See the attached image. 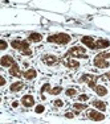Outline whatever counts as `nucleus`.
I'll use <instances>...</instances> for the list:
<instances>
[{
  "mask_svg": "<svg viewBox=\"0 0 110 124\" xmlns=\"http://www.w3.org/2000/svg\"><path fill=\"white\" fill-rule=\"evenodd\" d=\"M81 42L86 45L89 49L92 50H100V49H105L110 45L109 40H103V38H93L90 36H84L81 38Z\"/></svg>",
  "mask_w": 110,
  "mask_h": 124,
  "instance_id": "f257e3e1",
  "label": "nucleus"
},
{
  "mask_svg": "<svg viewBox=\"0 0 110 124\" xmlns=\"http://www.w3.org/2000/svg\"><path fill=\"white\" fill-rule=\"evenodd\" d=\"M11 46H12L13 49L21 52L23 54H25V55H31L32 54V52L29 50V41H25V40H13L12 42H11Z\"/></svg>",
  "mask_w": 110,
  "mask_h": 124,
  "instance_id": "f03ea898",
  "label": "nucleus"
},
{
  "mask_svg": "<svg viewBox=\"0 0 110 124\" xmlns=\"http://www.w3.org/2000/svg\"><path fill=\"white\" fill-rule=\"evenodd\" d=\"M48 42H53V44H58V45H66L70 42V36L66 33H57V34H52L46 38Z\"/></svg>",
  "mask_w": 110,
  "mask_h": 124,
  "instance_id": "7ed1b4c3",
  "label": "nucleus"
},
{
  "mask_svg": "<svg viewBox=\"0 0 110 124\" xmlns=\"http://www.w3.org/2000/svg\"><path fill=\"white\" fill-rule=\"evenodd\" d=\"M66 55H70V57H74V58H88L86 50L82 46H73V48H70L68 50Z\"/></svg>",
  "mask_w": 110,
  "mask_h": 124,
  "instance_id": "20e7f679",
  "label": "nucleus"
},
{
  "mask_svg": "<svg viewBox=\"0 0 110 124\" xmlns=\"http://www.w3.org/2000/svg\"><path fill=\"white\" fill-rule=\"evenodd\" d=\"M98 81V77L96 75H93V74H84L80 78V83H88V86L89 87H92V88H94L96 87V82Z\"/></svg>",
  "mask_w": 110,
  "mask_h": 124,
  "instance_id": "39448f33",
  "label": "nucleus"
},
{
  "mask_svg": "<svg viewBox=\"0 0 110 124\" xmlns=\"http://www.w3.org/2000/svg\"><path fill=\"white\" fill-rule=\"evenodd\" d=\"M88 116H89V119L96 120V122H101V120L105 119V115L101 114V112L97 111V110H89L88 111Z\"/></svg>",
  "mask_w": 110,
  "mask_h": 124,
  "instance_id": "423d86ee",
  "label": "nucleus"
},
{
  "mask_svg": "<svg viewBox=\"0 0 110 124\" xmlns=\"http://www.w3.org/2000/svg\"><path fill=\"white\" fill-rule=\"evenodd\" d=\"M93 63L96 67H98V69H106V67H109V62L106 61L105 58L100 57V55H97V57L94 58Z\"/></svg>",
  "mask_w": 110,
  "mask_h": 124,
  "instance_id": "0eeeda50",
  "label": "nucleus"
},
{
  "mask_svg": "<svg viewBox=\"0 0 110 124\" xmlns=\"http://www.w3.org/2000/svg\"><path fill=\"white\" fill-rule=\"evenodd\" d=\"M15 63H16V62H15V60L11 55H3L1 60H0V65H1L3 67H12Z\"/></svg>",
  "mask_w": 110,
  "mask_h": 124,
  "instance_id": "6e6552de",
  "label": "nucleus"
},
{
  "mask_svg": "<svg viewBox=\"0 0 110 124\" xmlns=\"http://www.w3.org/2000/svg\"><path fill=\"white\" fill-rule=\"evenodd\" d=\"M21 104L24 107H32L35 104V98L32 95H24L21 98Z\"/></svg>",
  "mask_w": 110,
  "mask_h": 124,
  "instance_id": "1a4fd4ad",
  "label": "nucleus"
},
{
  "mask_svg": "<svg viewBox=\"0 0 110 124\" xmlns=\"http://www.w3.org/2000/svg\"><path fill=\"white\" fill-rule=\"evenodd\" d=\"M57 61H58L57 57H55V55H52V54H46V55H44V57H43V62L45 65H48V66L55 65Z\"/></svg>",
  "mask_w": 110,
  "mask_h": 124,
  "instance_id": "9d476101",
  "label": "nucleus"
},
{
  "mask_svg": "<svg viewBox=\"0 0 110 124\" xmlns=\"http://www.w3.org/2000/svg\"><path fill=\"white\" fill-rule=\"evenodd\" d=\"M23 87H24V83H23V82H13V83L11 85L9 90L12 91V93H19Z\"/></svg>",
  "mask_w": 110,
  "mask_h": 124,
  "instance_id": "9b49d317",
  "label": "nucleus"
},
{
  "mask_svg": "<svg viewBox=\"0 0 110 124\" xmlns=\"http://www.w3.org/2000/svg\"><path fill=\"white\" fill-rule=\"evenodd\" d=\"M23 75H24L25 79H33V78H36L37 73H36V70H35V69H28L27 71L23 73Z\"/></svg>",
  "mask_w": 110,
  "mask_h": 124,
  "instance_id": "f8f14e48",
  "label": "nucleus"
},
{
  "mask_svg": "<svg viewBox=\"0 0 110 124\" xmlns=\"http://www.w3.org/2000/svg\"><path fill=\"white\" fill-rule=\"evenodd\" d=\"M43 40V36L40 33H31L28 37V41L29 42H40Z\"/></svg>",
  "mask_w": 110,
  "mask_h": 124,
  "instance_id": "ddd939ff",
  "label": "nucleus"
},
{
  "mask_svg": "<svg viewBox=\"0 0 110 124\" xmlns=\"http://www.w3.org/2000/svg\"><path fill=\"white\" fill-rule=\"evenodd\" d=\"M92 104H93L97 110H100V111H105L106 110V104L102 102V100H93Z\"/></svg>",
  "mask_w": 110,
  "mask_h": 124,
  "instance_id": "4468645a",
  "label": "nucleus"
},
{
  "mask_svg": "<svg viewBox=\"0 0 110 124\" xmlns=\"http://www.w3.org/2000/svg\"><path fill=\"white\" fill-rule=\"evenodd\" d=\"M93 90L96 91V94H97V95H100V96H105L106 94H108V88L103 87V86H96Z\"/></svg>",
  "mask_w": 110,
  "mask_h": 124,
  "instance_id": "2eb2a0df",
  "label": "nucleus"
},
{
  "mask_svg": "<svg viewBox=\"0 0 110 124\" xmlns=\"http://www.w3.org/2000/svg\"><path fill=\"white\" fill-rule=\"evenodd\" d=\"M9 74L12 75V77H20L21 74H20V69H19V65L17 63H15L12 67L9 69Z\"/></svg>",
  "mask_w": 110,
  "mask_h": 124,
  "instance_id": "dca6fc26",
  "label": "nucleus"
},
{
  "mask_svg": "<svg viewBox=\"0 0 110 124\" xmlns=\"http://www.w3.org/2000/svg\"><path fill=\"white\" fill-rule=\"evenodd\" d=\"M65 65H66L68 67H70V69H77V67H80V62L76 61V60H69Z\"/></svg>",
  "mask_w": 110,
  "mask_h": 124,
  "instance_id": "f3484780",
  "label": "nucleus"
},
{
  "mask_svg": "<svg viewBox=\"0 0 110 124\" xmlns=\"http://www.w3.org/2000/svg\"><path fill=\"white\" fill-rule=\"evenodd\" d=\"M73 107L76 108L77 111H81V110H86V108H88V104H85V103H74Z\"/></svg>",
  "mask_w": 110,
  "mask_h": 124,
  "instance_id": "a211bd4d",
  "label": "nucleus"
},
{
  "mask_svg": "<svg viewBox=\"0 0 110 124\" xmlns=\"http://www.w3.org/2000/svg\"><path fill=\"white\" fill-rule=\"evenodd\" d=\"M62 91V87H60V86H57V87H55V88H50V90L48 91L49 94H52V95H58Z\"/></svg>",
  "mask_w": 110,
  "mask_h": 124,
  "instance_id": "6ab92c4d",
  "label": "nucleus"
},
{
  "mask_svg": "<svg viewBox=\"0 0 110 124\" xmlns=\"http://www.w3.org/2000/svg\"><path fill=\"white\" fill-rule=\"evenodd\" d=\"M65 94H66L68 96H74L77 94V90H76V88H68Z\"/></svg>",
  "mask_w": 110,
  "mask_h": 124,
  "instance_id": "aec40b11",
  "label": "nucleus"
},
{
  "mask_svg": "<svg viewBox=\"0 0 110 124\" xmlns=\"http://www.w3.org/2000/svg\"><path fill=\"white\" fill-rule=\"evenodd\" d=\"M44 110H45V107H44L43 104H38L36 108H35V111H36V114H43Z\"/></svg>",
  "mask_w": 110,
  "mask_h": 124,
  "instance_id": "412c9836",
  "label": "nucleus"
},
{
  "mask_svg": "<svg viewBox=\"0 0 110 124\" xmlns=\"http://www.w3.org/2000/svg\"><path fill=\"white\" fill-rule=\"evenodd\" d=\"M98 55L102 57V58H105V60H106V58H110V50H109V52H101Z\"/></svg>",
  "mask_w": 110,
  "mask_h": 124,
  "instance_id": "4be33fe9",
  "label": "nucleus"
},
{
  "mask_svg": "<svg viewBox=\"0 0 110 124\" xmlns=\"http://www.w3.org/2000/svg\"><path fill=\"white\" fill-rule=\"evenodd\" d=\"M98 79H101V81H108V79H109V81H110V71L106 73V74H103V75H101Z\"/></svg>",
  "mask_w": 110,
  "mask_h": 124,
  "instance_id": "5701e85b",
  "label": "nucleus"
},
{
  "mask_svg": "<svg viewBox=\"0 0 110 124\" xmlns=\"http://www.w3.org/2000/svg\"><path fill=\"white\" fill-rule=\"evenodd\" d=\"M53 104H55L56 107H62V106H64V102L60 100V99H57V100H55V102H53Z\"/></svg>",
  "mask_w": 110,
  "mask_h": 124,
  "instance_id": "b1692460",
  "label": "nucleus"
},
{
  "mask_svg": "<svg viewBox=\"0 0 110 124\" xmlns=\"http://www.w3.org/2000/svg\"><path fill=\"white\" fill-rule=\"evenodd\" d=\"M50 90V86H49V83H45L43 87H41V93H45V91H49Z\"/></svg>",
  "mask_w": 110,
  "mask_h": 124,
  "instance_id": "393cba45",
  "label": "nucleus"
},
{
  "mask_svg": "<svg viewBox=\"0 0 110 124\" xmlns=\"http://www.w3.org/2000/svg\"><path fill=\"white\" fill-rule=\"evenodd\" d=\"M88 99H89V96L86 95V94H82V95L78 96V100H81V102H86Z\"/></svg>",
  "mask_w": 110,
  "mask_h": 124,
  "instance_id": "a878e982",
  "label": "nucleus"
},
{
  "mask_svg": "<svg viewBox=\"0 0 110 124\" xmlns=\"http://www.w3.org/2000/svg\"><path fill=\"white\" fill-rule=\"evenodd\" d=\"M0 44H1V46H0V49H1V50H5V49H7L8 44L5 42V40H1V41H0Z\"/></svg>",
  "mask_w": 110,
  "mask_h": 124,
  "instance_id": "bb28decb",
  "label": "nucleus"
},
{
  "mask_svg": "<svg viewBox=\"0 0 110 124\" xmlns=\"http://www.w3.org/2000/svg\"><path fill=\"white\" fill-rule=\"evenodd\" d=\"M65 116H66V117H69V119H72V117L74 116V115L72 114V112H66V114H65Z\"/></svg>",
  "mask_w": 110,
  "mask_h": 124,
  "instance_id": "cd10ccee",
  "label": "nucleus"
},
{
  "mask_svg": "<svg viewBox=\"0 0 110 124\" xmlns=\"http://www.w3.org/2000/svg\"><path fill=\"white\" fill-rule=\"evenodd\" d=\"M0 85H1V86H4V85H5V79L3 78V77L0 78Z\"/></svg>",
  "mask_w": 110,
  "mask_h": 124,
  "instance_id": "c85d7f7f",
  "label": "nucleus"
},
{
  "mask_svg": "<svg viewBox=\"0 0 110 124\" xmlns=\"http://www.w3.org/2000/svg\"><path fill=\"white\" fill-rule=\"evenodd\" d=\"M17 106H19V102H13V103H12V107H13V108H16Z\"/></svg>",
  "mask_w": 110,
  "mask_h": 124,
  "instance_id": "c756f323",
  "label": "nucleus"
}]
</instances>
